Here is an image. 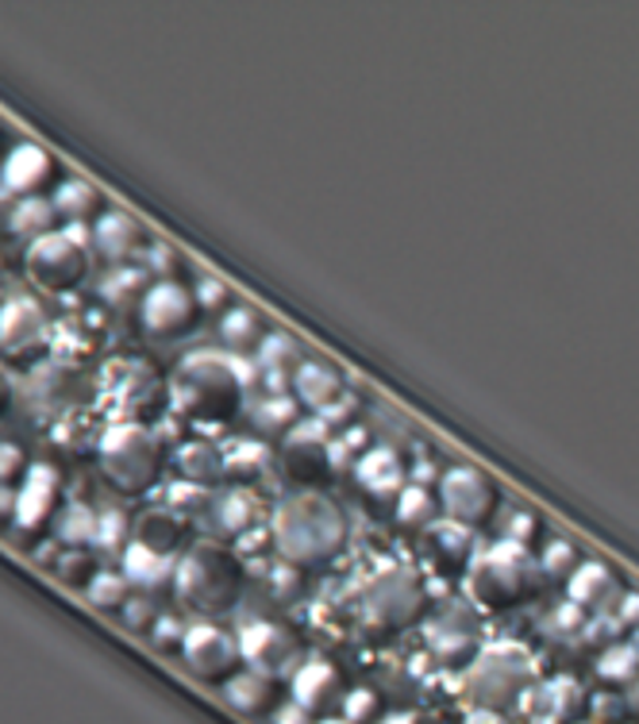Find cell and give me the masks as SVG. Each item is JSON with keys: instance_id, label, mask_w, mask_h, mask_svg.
Listing matches in <instances>:
<instances>
[{"instance_id": "1", "label": "cell", "mask_w": 639, "mask_h": 724, "mask_svg": "<svg viewBox=\"0 0 639 724\" xmlns=\"http://www.w3.org/2000/svg\"><path fill=\"white\" fill-rule=\"evenodd\" d=\"M274 543L285 563H324L347 543V520L324 494H293L274 509Z\"/></svg>"}, {"instance_id": "2", "label": "cell", "mask_w": 639, "mask_h": 724, "mask_svg": "<svg viewBox=\"0 0 639 724\" xmlns=\"http://www.w3.org/2000/svg\"><path fill=\"white\" fill-rule=\"evenodd\" d=\"M239 393H243V386L231 370V355L220 352L185 355L170 378L174 412L197 420V424H220L224 417H231L239 409Z\"/></svg>"}, {"instance_id": "3", "label": "cell", "mask_w": 639, "mask_h": 724, "mask_svg": "<svg viewBox=\"0 0 639 724\" xmlns=\"http://www.w3.org/2000/svg\"><path fill=\"white\" fill-rule=\"evenodd\" d=\"M100 474L112 482L120 494H147L159 482L166 451L162 440L139 420H116L97 440Z\"/></svg>"}, {"instance_id": "4", "label": "cell", "mask_w": 639, "mask_h": 724, "mask_svg": "<svg viewBox=\"0 0 639 724\" xmlns=\"http://www.w3.org/2000/svg\"><path fill=\"white\" fill-rule=\"evenodd\" d=\"M239 555L216 548V543H197L193 551H185L177 559L174 574V594L182 605L201 613H220L228 605H236L239 597Z\"/></svg>"}, {"instance_id": "5", "label": "cell", "mask_w": 639, "mask_h": 724, "mask_svg": "<svg viewBox=\"0 0 639 724\" xmlns=\"http://www.w3.org/2000/svg\"><path fill=\"white\" fill-rule=\"evenodd\" d=\"M93 228L85 224H62L58 231L35 239L23 251V274L43 293H69L89 274Z\"/></svg>"}, {"instance_id": "6", "label": "cell", "mask_w": 639, "mask_h": 724, "mask_svg": "<svg viewBox=\"0 0 639 724\" xmlns=\"http://www.w3.org/2000/svg\"><path fill=\"white\" fill-rule=\"evenodd\" d=\"M528 582H532V571H528L524 548H517V543H497L470 566V590L486 605L520 602L528 594Z\"/></svg>"}, {"instance_id": "7", "label": "cell", "mask_w": 639, "mask_h": 724, "mask_svg": "<svg viewBox=\"0 0 639 724\" xmlns=\"http://www.w3.org/2000/svg\"><path fill=\"white\" fill-rule=\"evenodd\" d=\"M177 656L185 659V667H189L197 679L205 682H228L231 674H239V640L236 636H228L220 625H208V620H201V625H189V633H185L182 640V651Z\"/></svg>"}, {"instance_id": "8", "label": "cell", "mask_w": 639, "mask_h": 724, "mask_svg": "<svg viewBox=\"0 0 639 724\" xmlns=\"http://www.w3.org/2000/svg\"><path fill=\"white\" fill-rule=\"evenodd\" d=\"M197 313L201 305L193 290H185L174 278H162L147 290L143 305H139V324L159 339H177L197 324Z\"/></svg>"}, {"instance_id": "9", "label": "cell", "mask_w": 639, "mask_h": 724, "mask_svg": "<svg viewBox=\"0 0 639 724\" xmlns=\"http://www.w3.org/2000/svg\"><path fill=\"white\" fill-rule=\"evenodd\" d=\"M440 501L455 525L470 528V525L489 520V512L497 509V489H494V482L481 471H474V466H451L440 478Z\"/></svg>"}, {"instance_id": "10", "label": "cell", "mask_w": 639, "mask_h": 724, "mask_svg": "<svg viewBox=\"0 0 639 724\" xmlns=\"http://www.w3.org/2000/svg\"><path fill=\"white\" fill-rule=\"evenodd\" d=\"M51 347V324L35 298H8L0 305V352L12 359H31Z\"/></svg>"}, {"instance_id": "11", "label": "cell", "mask_w": 639, "mask_h": 724, "mask_svg": "<svg viewBox=\"0 0 639 724\" xmlns=\"http://www.w3.org/2000/svg\"><path fill=\"white\" fill-rule=\"evenodd\" d=\"M528 656L520 648H489L481 651V659L470 671V694L486 705H497L505 698H512L520 690V682L528 679Z\"/></svg>"}, {"instance_id": "12", "label": "cell", "mask_w": 639, "mask_h": 724, "mask_svg": "<svg viewBox=\"0 0 639 724\" xmlns=\"http://www.w3.org/2000/svg\"><path fill=\"white\" fill-rule=\"evenodd\" d=\"M62 474L51 463H31L23 474L20 489H15V520L20 532H43L54 520V505H58Z\"/></svg>"}, {"instance_id": "13", "label": "cell", "mask_w": 639, "mask_h": 724, "mask_svg": "<svg viewBox=\"0 0 639 724\" xmlns=\"http://www.w3.org/2000/svg\"><path fill=\"white\" fill-rule=\"evenodd\" d=\"M282 463L290 471L293 482H320L332 471V440H327V428L320 420H305V424H293L290 435L282 443Z\"/></svg>"}, {"instance_id": "14", "label": "cell", "mask_w": 639, "mask_h": 724, "mask_svg": "<svg viewBox=\"0 0 639 724\" xmlns=\"http://www.w3.org/2000/svg\"><path fill=\"white\" fill-rule=\"evenodd\" d=\"M366 605V620H378V625H389V628H401L416 617V605H420V586L412 574L404 571H393V574H381L362 597Z\"/></svg>"}, {"instance_id": "15", "label": "cell", "mask_w": 639, "mask_h": 724, "mask_svg": "<svg viewBox=\"0 0 639 724\" xmlns=\"http://www.w3.org/2000/svg\"><path fill=\"white\" fill-rule=\"evenodd\" d=\"M54 182V159L39 143H15L0 162V185L20 197H39Z\"/></svg>"}, {"instance_id": "16", "label": "cell", "mask_w": 639, "mask_h": 724, "mask_svg": "<svg viewBox=\"0 0 639 724\" xmlns=\"http://www.w3.org/2000/svg\"><path fill=\"white\" fill-rule=\"evenodd\" d=\"M143 224L136 220L131 213H123V208H105V213L93 220V251L100 255L105 262H128L131 255L143 251Z\"/></svg>"}, {"instance_id": "17", "label": "cell", "mask_w": 639, "mask_h": 724, "mask_svg": "<svg viewBox=\"0 0 639 724\" xmlns=\"http://www.w3.org/2000/svg\"><path fill=\"white\" fill-rule=\"evenodd\" d=\"M236 640H239V656H243V663H251L254 671L274 674V671H282V667L293 663L290 636H285L278 625H270V620H251Z\"/></svg>"}, {"instance_id": "18", "label": "cell", "mask_w": 639, "mask_h": 724, "mask_svg": "<svg viewBox=\"0 0 639 724\" xmlns=\"http://www.w3.org/2000/svg\"><path fill=\"white\" fill-rule=\"evenodd\" d=\"M182 536H185V517L170 509V505H154V509H143L131 520V543H139L147 551H159V555H174Z\"/></svg>"}, {"instance_id": "19", "label": "cell", "mask_w": 639, "mask_h": 724, "mask_svg": "<svg viewBox=\"0 0 639 724\" xmlns=\"http://www.w3.org/2000/svg\"><path fill=\"white\" fill-rule=\"evenodd\" d=\"M343 682H339V671L332 663H305L297 674H293V702L301 705L305 713H316V710H332L335 702H343Z\"/></svg>"}, {"instance_id": "20", "label": "cell", "mask_w": 639, "mask_h": 724, "mask_svg": "<svg viewBox=\"0 0 639 724\" xmlns=\"http://www.w3.org/2000/svg\"><path fill=\"white\" fill-rule=\"evenodd\" d=\"M120 574L128 579V586H139L143 594H154V590H162V586H174L177 559L147 551V548H139V543H128V551L120 555Z\"/></svg>"}, {"instance_id": "21", "label": "cell", "mask_w": 639, "mask_h": 724, "mask_svg": "<svg viewBox=\"0 0 639 724\" xmlns=\"http://www.w3.org/2000/svg\"><path fill=\"white\" fill-rule=\"evenodd\" d=\"M224 698H228V702L236 705L239 713H247V717L278 713V705H274V674L254 671V667L231 674V679L224 682Z\"/></svg>"}, {"instance_id": "22", "label": "cell", "mask_w": 639, "mask_h": 724, "mask_svg": "<svg viewBox=\"0 0 639 724\" xmlns=\"http://www.w3.org/2000/svg\"><path fill=\"white\" fill-rule=\"evenodd\" d=\"M355 478L370 489L373 497H389L404 489V466L393 447H370L355 458Z\"/></svg>"}, {"instance_id": "23", "label": "cell", "mask_w": 639, "mask_h": 724, "mask_svg": "<svg viewBox=\"0 0 639 724\" xmlns=\"http://www.w3.org/2000/svg\"><path fill=\"white\" fill-rule=\"evenodd\" d=\"M147 278L151 274H147L143 267H116L100 278L97 293L108 309H116V313H123V309H139L147 298V290L154 285V282H147Z\"/></svg>"}, {"instance_id": "24", "label": "cell", "mask_w": 639, "mask_h": 724, "mask_svg": "<svg viewBox=\"0 0 639 724\" xmlns=\"http://www.w3.org/2000/svg\"><path fill=\"white\" fill-rule=\"evenodd\" d=\"M293 389H297V401H305L308 409H316V412H324L327 404L343 397L339 374L324 363H301L297 374H293Z\"/></svg>"}, {"instance_id": "25", "label": "cell", "mask_w": 639, "mask_h": 724, "mask_svg": "<svg viewBox=\"0 0 639 724\" xmlns=\"http://www.w3.org/2000/svg\"><path fill=\"white\" fill-rule=\"evenodd\" d=\"M51 201H54L58 220H66V224H89L93 216L105 213V208H100V193L93 190L89 182H82V177H66V182H58L51 193Z\"/></svg>"}, {"instance_id": "26", "label": "cell", "mask_w": 639, "mask_h": 724, "mask_svg": "<svg viewBox=\"0 0 639 724\" xmlns=\"http://www.w3.org/2000/svg\"><path fill=\"white\" fill-rule=\"evenodd\" d=\"M54 224H58V213H54V201L43 197V193H39V197H20L15 201V208H12V216H8V231L20 236V239H28V244H35V239L58 231Z\"/></svg>"}, {"instance_id": "27", "label": "cell", "mask_w": 639, "mask_h": 724, "mask_svg": "<svg viewBox=\"0 0 639 724\" xmlns=\"http://www.w3.org/2000/svg\"><path fill=\"white\" fill-rule=\"evenodd\" d=\"M174 463L182 471L185 482H197V486H213L216 478L224 474V451L213 447L205 440H193V443H182L174 451Z\"/></svg>"}, {"instance_id": "28", "label": "cell", "mask_w": 639, "mask_h": 724, "mask_svg": "<svg viewBox=\"0 0 639 724\" xmlns=\"http://www.w3.org/2000/svg\"><path fill=\"white\" fill-rule=\"evenodd\" d=\"M97 520L100 512L85 501H69L54 512V536L66 543L69 551L74 548H93L97 543Z\"/></svg>"}, {"instance_id": "29", "label": "cell", "mask_w": 639, "mask_h": 724, "mask_svg": "<svg viewBox=\"0 0 639 724\" xmlns=\"http://www.w3.org/2000/svg\"><path fill=\"white\" fill-rule=\"evenodd\" d=\"M297 344H293L285 332H274V336H262L259 344V370L262 378L270 381V386H282L285 378H293L297 374Z\"/></svg>"}, {"instance_id": "30", "label": "cell", "mask_w": 639, "mask_h": 724, "mask_svg": "<svg viewBox=\"0 0 639 724\" xmlns=\"http://www.w3.org/2000/svg\"><path fill=\"white\" fill-rule=\"evenodd\" d=\"M254 520H259V501H254L251 489H228V494L216 501V525L236 536V540L251 532V528H259Z\"/></svg>"}, {"instance_id": "31", "label": "cell", "mask_w": 639, "mask_h": 724, "mask_svg": "<svg viewBox=\"0 0 639 724\" xmlns=\"http://www.w3.org/2000/svg\"><path fill=\"white\" fill-rule=\"evenodd\" d=\"M220 336H224V344H231V347H247V344H254V339L262 344L259 313L247 309V305H231L228 313H224V321H220Z\"/></svg>"}, {"instance_id": "32", "label": "cell", "mask_w": 639, "mask_h": 724, "mask_svg": "<svg viewBox=\"0 0 639 724\" xmlns=\"http://www.w3.org/2000/svg\"><path fill=\"white\" fill-rule=\"evenodd\" d=\"M85 597H89L97 609L105 613H120L123 605H128V579L123 574H112V571H97L93 574V582L85 586Z\"/></svg>"}, {"instance_id": "33", "label": "cell", "mask_w": 639, "mask_h": 724, "mask_svg": "<svg viewBox=\"0 0 639 724\" xmlns=\"http://www.w3.org/2000/svg\"><path fill=\"white\" fill-rule=\"evenodd\" d=\"M267 466V447L259 440H236L224 447V474L231 478H251Z\"/></svg>"}, {"instance_id": "34", "label": "cell", "mask_w": 639, "mask_h": 724, "mask_svg": "<svg viewBox=\"0 0 639 724\" xmlns=\"http://www.w3.org/2000/svg\"><path fill=\"white\" fill-rule=\"evenodd\" d=\"M131 543V520L123 509H100V520H97V543L93 548L100 551H128Z\"/></svg>"}, {"instance_id": "35", "label": "cell", "mask_w": 639, "mask_h": 724, "mask_svg": "<svg viewBox=\"0 0 639 724\" xmlns=\"http://www.w3.org/2000/svg\"><path fill=\"white\" fill-rule=\"evenodd\" d=\"M609 590V566L602 563H582L578 571L571 574V602L574 605H589Z\"/></svg>"}, {"instance_id": "36", "label": "cell", "mask_w": 639, "mask_h": 724, "mask_svg": "<svg viewBox=\"0 0 639 724\" xmlns=\"http://www.w3.org/2000/svg\"><path fill=\"white\" fill-rule=\"evenodd\" d=\"M397 517L404 525H432L435 517V497L427 494V486H404L397 494Z\"/></svg>"}, {"instance_id": "37", "label": "cell", "mask_w": 639, "mask_h": 724, "mask_svg": "<svg viewBox=\"0 0 639 724\" xmlns=\"http://www.w3.org/2000/svg\"><path fill=\"white\" fill-rule=\"evenodd\" d=\"M51 571L58 574V579L66 582V586H89L93 574H97V566H93L89 551H85V548H74V551H62V555L54 559Z\"/></svg>"}, {"instance_id": "38", "label": "cell", "mask_w": 639, "mask_h": 724, "mask_svg": "<svg viewBox=\"0 0 639 724\" xmlns=\"http://www.w3.org/2000/svg\"><path fill=\"white\" fill-rule=\"evenodd\" d=\"M605 682H632L639 674V656L632 651V644H620V648H609L597 663Z\"/></svg>"}, {"instance_id": "39", "label": "cell", "mask_w": 639, "mask_h": 724, "mask_svg": "<svg viewBox=\"0 0 639 724\" xmlns=\"http://www.w3.org/2000/svg\"><path fill=\"white\" fill-rule=\"evenodd\" d=\"M159 617H162V613H159V605H154L151 594H131L128 605L120 609V620L131 628V633H151Z\"/></svg>"}, {"instance_id": "40", "label": "cell", "mask_w": 639, "mask_h": 724, "mask_svg": "<svg viewBox=\"0 0 639 724\" xmlns=\"http://www.w3.org/2000/svg\"><path fill=\"white\" fill-rule=\"evenodd\" d=\"M293 417H297V401L282 393L262 397L259 404V424L262 428H293Z\"/></svg>"}, {"instance_id": "41", "label": "cell", "mask_w": 639, "mask_h": 724, "mask_svg": "<svg viewBox=\"0 0 639 724\" xmlns=\"http://www.w3.org/2000/svg\"><path fill=\"white\" fill-rule=\"evenodd\" d=\"M166 505L174 512H197V509H205L208 505V486H197V482H174V486H170V494H166Z\"/></svg>"}, {"instance_id": "42", "label": "cell", "mask_w": 639, "mask_h": 724, "mask_svg": "<svg viewBox=\"0 0 639 724\" xmlns=\"http://www.w3.org/2000/svg\"><path fill=\"white\" fill-rule=\"evenodd\" d=\"M193 298H197V305L205 309V313H220V309H231V290L224 282H216V278H197V285H193Z\"/></svg>"}, {"instance_id": "43", "label": "cell", "mask_w": 639, "mask_h": 724, "mask_svg": "<svg viewBox=\"0 0 639 724\" xmlns=\"http://www.w3.org/2000/svg\"><path fill=\"white\" fill-rule=\"evenodd\" d=\"M28 451L12 440H0V486H12L15 478L28 474Z\"/></svg>"}, {"instance_id": "44", "label": "cell", "mask_w": 639, "mask_h": 724, "mask_svg": "<svg viewBox=\"0 0 639 724\" xmlns=\"http://www.w3.org/2000/svg\"><path fill=\"white\" fill-rule=\"evenodd\" d=\"M185 633H189V628H185L182 620L170 617V613H162V617L154 620V628H151V640L159 644L162 651H182Z\"/></svg>"}, {"instance_id": "45", "label": "cell", "mask_w": 639, "mask_h": 724, "mask_svg": "<svg viewBox=\"0 0 639 724\" xmlns=\"http://www.w3.org/2000/svg\"><path fill=\"white\" fill-rule=\"evenodd\" d=\"M378 713V698L370 694V690H355V694L343 698V717L350 724H366Z\"/></svg>"}, {"instance_id": "46", "label": "cell", "mask_w": 639, "mask_h": 724, "mask_svg": "<svg viewBox=\"0 0 639 724\" xmlns=\"http://www.w3.org/2000/svg\"><path fill=\"white\" fill-rule=\"evenodd\" d=\"M535 517L532 512H524V509H512L509 512V520H505V543H517V548H524L528 540L535 536Z\"/></svg>"}, {"instance_id": "47", "label": "cell", "mask_w": 639, "mask_h": 724, "mask_svg": "<svg viewBox=\"0 0 639 724\" xmlns=\"http://www.w3.org/2000/svg\"><path fill=\"white\" fill-rule=\"evenodd\" d=\"M574 548L571 543H563V540H555V543H548V551H543V571L548 574H574Z\"/></svg>"}, {"instance_id": "48", "label": "cell", "mask_w": 639, "mask_h": 724, "mask_svg": "<svg viewBox=\"0 0 639 724\" xmlns=\"http://www.w3.org/2000/svg\"><path fill=\"white\" fill-rule=\"evenodd\" d=\"M177 267V255L162 244H147V255H143V270L147 274H174Z\"/></svg>"}, {"instance_id": "49", "label": "cell", "mask_w": 639, "mask_h": 724, "mask_svg": "<svg viewBox=\"0 0 639 724\" xmlns=\"http://www.w3.org/2000/svg\"><path fill=\"white\" fill-rule=\"evenodd\" d=\"M350 409H355V401H350V397H339V401H332L324 412H320V424H324V428L339 424V420H347V412H350Z\"/></svg>"}, {"instance_id": "50", "label": "cell", "mask_w": 639, "mask_h": 724, "mask_svg": "<svg viewBox=\"0 0 639 724\" xmlns=\"http://www.w3.org/2000/svg\"><path fill=\"white\" fill-rule=\"evenodd\" d=\"M274 724H308V713L301 710L297 702H293V705H282V710L274 713Z\"/></svg>"}, {"instance_id": "51", "label": "cell", "mask_w": 639, "mask_h": 724, "mask_svg": "<svg viewBox=\"0 0 639 724\" xmlns=\"http://www.w3.org/2000/svg\"><path fill=\"white\" fill-rule=\"evenodd\" d=\"M617 613H620V625H639V594H625Z\"/></svg>"}, {"instance_id": "52", "label": "cell", "mask_w": 639, "mask_h": 724, "mask_svg": "<svg viewBox=\"0 0 639 724\" xmlns=\"http://www.w3.org/2000/svg\"><path fill=\"white\" fill-rule=\"evenodd\" d=\"M8 520H15V489L0 486V528H4Z\"/></svg>"}, {"instance_id": "53", "label": "cell", "mask_w": 639, "mask_h": 724, "mask_svg": "<svg viewBox=\"0 0 639 724\" xmlns=\"http://www.w3.org/2000/svg\"><path fill=\"white\" fill-rule=\"evenodd\" d=\"M293 579H297V574H293L290 563L278 566V571H274V594H290V590H293Z\"/></svg>"}, {"instance_id": "54", "label": "cell", "mask_w": 639, "mask_h": 724, "mask_svg": "<svg viewBox=\"0 0 639 724\" xmlns=\"http://www.w3.org/2000/svg\"><path fill=\"white\" fill-rule=\"evenodd\" d=\"M12 397H15L12 378H8V374L0 370V417H4V412H8V404H12Z\"/></svg>"}, {"instance_id": "55", "label": "cell", "mask_w": 639, "mask_h": 724, "mask_svg": "<svg viewBox=\"0 0 639 724\" xmlns=\"http://www.w3.org/2000/svg\"><path fill=\"white\" fill-rule=\"evenodd\" d=\"M466 724H501V721H497V713H489V710H474L470 717H466Z\"/></svg>"}, {"instance_id": "56", "label": "cell", "mask_w": 639, "mask_h": 724, "mask_svg": "<svg viewBox=\"0 0 639 724\" xmlns=\"http://www.w3.org/2000/svg\"><path fill=\"white\" fill-rule=\"evenodd\" d=\"M381 724H416V717H409V713H389Z\"/></svg>"}, {"instance_id": "57", "label": "cell", "mask_w": 639, "mask_h": 724, "mask_svg": "<svg viewBox=\"0 0 639 724\" xmlns=\"http://www.w3.org/2000/svg\"><path fill=\"white\" fill-rule=\"evenodd\" d=\"M316 724H350L347 717H327V721H316Z\"/></svg>"}, {"instance_id": "58", "label": "cell", "mask_w": 639, "mask_h": 724, "mask_svg": "<svg viewBox=\"0 0 639 724\" xmlns=\"http://www.w3.org/2000/svg\"><path fill=\"white\" fill-rule=\"evenodd\" d=\"M632 651H636V656H639V633H636V640H632Z\"/></svg>"}]
</instances>
